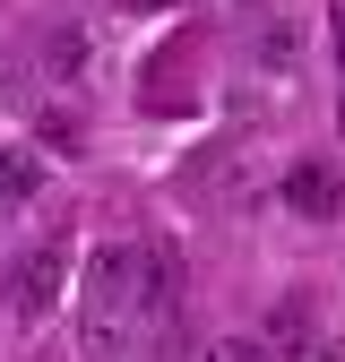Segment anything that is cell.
<instances>
[{"mask_svg": "<svg viewBox=\"0 0 345 362\" xmlns=\"http://www.w3.org/2000/svg\"><path fill=\"white\" fill-rule=\"evenodd\" d=\"M61 293H69V242H61V233H43V242L18 259L9 302H18V320H43V310H52Z\"/></svg>", "mask_w": 345, "mask_h": 362, "instance_id": "6da1fadb", "label": "cell"}, {"mask_svg": "<svg viewBox=\"0 0 345 362\" xmlns=\"http://www.w3.org/2000/svg\"><path fill=\"white\" fill-rule=\"evenodd\" d=\"M139 328H172V310H182V250H172L164 233L139 242Z\"/></svg>", "mask_w": 345, "mask_h": 362, "instance_id": "7a4b0ae2", "label": "cell"}, {"mask_svg": "<svg viewBox=\"0 0 345 362\" xmlns=\"http://www.w3.org/2000/svg\"><path fill=\"white\" fill-rule=\"evenodd\" d=\"M276 199H285L293 216H311V224L345 216V164H328V156H302V164H285V181H276Z\"/></svg>", "mask_w": 345, "mask_h": 362, "instance_id": "3957f363", "label": "cell"}, {"mask_svg": "<svg viewBox=\"0 0 345 362\" xmlns=\"http://www.w3.org/2000/svg\"><path fill=\"white\" fill-rule=\"evenodd\" d=\"M129 345H139V310L129 302H78V362H121Z\"/></svg>", "mask_w": 345, "mask_h": 362, "instance_id": "277c9868", "label": "cell"}, {"mask_svg": "<svg viewBox=\"0 0 345 362\" xmlns=\"http://www.w3.org/2000/svg\"><path fill=\"white\" fill-rule=\"evenodd\" d=\"M139 242L147 233H112L86 250V293L95 302H139Z\"/></svg>", "mask_w": 345, "mask_h": 362, "instance_id": "5b68a950", "label": "cell"}, {"mask_svg": "<svg viewBox=\"0 0 345 362\" xmlns=\"http://www.w3.org/2000/svg\"><path fill=\"white\" fill-rule=\"evenodd\" d=\"M95 69V35L86 26H52L43 35V78H86Z\"/></svg>", "mask_w": 345, "mask_h": 362, "instance_id": "8992f818", "label": "cell"}, {"mask_svg": "<svg viewBox=\"0 0 345 362\" xmlns=\"http://www.w3.org/2000/svg\"><path fill=\"white\" fill-rule=\"evenodd\" d=\"M35 190H43V156L35 147H0V216H18Z\"/></svg>", "mask_w": 345, "mask_h": 362, "instance_id": "52a82bcc", "label": "cell"}, {"mask_svg": "<svg viewBox=\"0 0 345 362\" xmlns=\"http://www.w3.org/2000/svg\"><path fill=\"white\" fill-rule=\"evenodd\" d=\"M302 337H311V293H285V302L268 310V345L285 354V345H302Z\"/></svg>", "mask_w": 345, "mask_h": 362, "instance_id": "ba28073f", "label": "cell"}, {"mask_svg": "<svg viewBox=\"0 0 345 362\" xmlns=\"http://www.w3.org/2000/svg\"><path fill=\"white\" fill-rule=\"evenodd\" d=\"M199 362H285V354H276L268 337H242V328H233V337H207Z\"/></svg>", "mask_w": 345, "mask_h": 362, "instance_id": "9c48e42d", "label": "cell"}, {"mask_svg": "<svg viewBox=\"0 0 345 362\" xmlns=\"http://www.w3.org/2000/svg\"><path fill=\"white\" fill-rule=\"evenodd\" d=\"M250 52H259V69H293V61H302V26H285V18H276V26H259Z\"/></svg>", "mask_w": 345, "mask_h": 362, "instance_id": "30bf717a", "label": "cell"}, {"mask_svg": "<svg viewBox=\"0 0 345 362\" xmlns=\"http://www.w3.org/2000/svg\"><path fill=\"white\" fill-rule=\"evenodd\" d=\"M129 9H182V0H129Z\"/></svg>", "mask_w": 345, "mask_h": 362, "instance_id": "8fae6325", "label": "cell"}, {"mask_svg": "<svg viewBox=\"0 0 345 362\" xmlns=\"http://www.w3.org/2000/svg\"><path fill=\"white\" fill-rule=\"evenodd\" d=\"M337 61H345V43H337Z\"/></svg>", "mask_w": 345, "mask_h": 362, "instance_id": "7c38bea8", "label": "cell"}]
</instances>
